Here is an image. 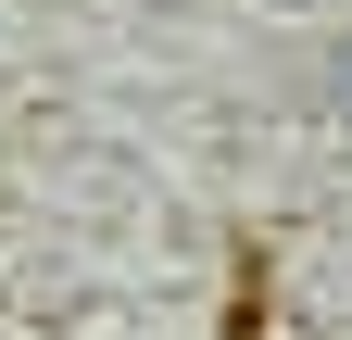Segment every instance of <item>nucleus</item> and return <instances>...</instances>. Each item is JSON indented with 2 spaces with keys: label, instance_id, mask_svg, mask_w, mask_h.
Wrapping results in <instances>:
<instances>
[{
  "label": "nucleus",
  "instance_id": "f257e3e1",
  "mask_svg": "<svg viewBox=\"0 0 352 340\" xmlns=\"http://www.w3.org/2000/svg\"><path fill=\"white\" fill-rule=\"evenodd\" d=\"M327 89H340V114H352V38H340V63H327Z\"/></svg>",
  "mask_w": 352,
  "mask_h": 340
}]
</instances>
